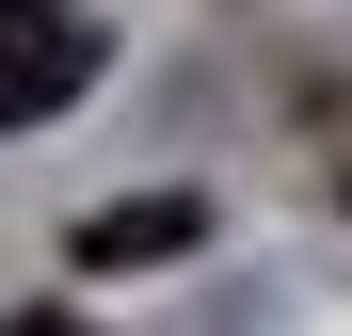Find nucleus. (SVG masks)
I'll return each instance as SVG.
<instances>
[{"instance_id":"nucleus-1","label":"nucleus","mask_w":352,"mask_h":336,"mask_svg":"<svg viewBox=\"0 0 352 336\" xmlns=\"http://www.w3.org/2000/svg\"><path fill=\"white\" fill-rule=\"evenodd\" d=\"M0 32H16V48H0V112H16V128H48V112L96 80V32L65 16V0H0Z\"/></svg>"},{"instance_id":"nucleus-2","label":"nucleus","mask_w":352,"mask_h":336,"mask_svg":"<svg viewBox=\"0 0 352 336\" xmlns=\"http://www.w3.org/2000/svg\"><path fill=\"white\" fill-rule=\"evenodd\" d=\"M160 240H192V208H112V224H80V272H112V256H160Z\"/></svg>"},{"instance_id":"nucleus-3","label":"nucleus","mask_w":352,"mask_h":336,"mask_svg":"<svg viewBox=\"0 0 352 336\" xmlns=\"http://www.w3.org/2000/svg\"><path fill=\"white\" fill-rule=\"evenodd\" d=\"M16 336H65V320H48V304H32V320H16Z\"/></svg>"}]
</instances>
